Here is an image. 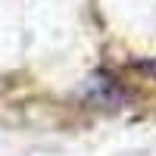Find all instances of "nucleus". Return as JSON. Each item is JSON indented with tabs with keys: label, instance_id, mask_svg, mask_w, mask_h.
I'll use <instances>...</instances> for the list:
<instances>
[{
	"label": "nucleus",
	"instance_id": "1",
	"mask_svg": "<svg viewBox=\"0 0 156 156\" xmlns=\"http://www.w3.org/2000/svg\"><path fill=\"white\" fill-rule=\"evenodd\" d=\"M84 97L103 109H119L122 103H128V90L115 81L109 72H94L84 84Z\"/></svg>",
	"mask_w": 156,
	"mask_h": 156
},
{
	"label": "nucleus",
	"instance_id": "2",
	"mask_svg": "<svg viewBox=\"0 0 156 156\" xmlns=\"http://www.w3.org/2000/svg\"><path fill=\"white\" fill-rule=\"evenodd\" d=\"M137 69H140V72H147L150 78H156V59H140V62H137Z\"/></svg>",
	"mask_w": 156,
	"mask_h": 156
}]
</instances>
